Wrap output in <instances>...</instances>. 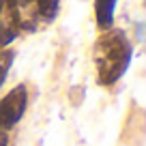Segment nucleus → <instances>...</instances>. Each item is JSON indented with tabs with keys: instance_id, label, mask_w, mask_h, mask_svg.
<instances>
[{
	"instance_id": "obj_1",
	"label": "nucleus",
	"mask_w": 146,
	"mask_h": 146,
	"mask_svg": "<svg viewBox=\"0 0 146 146\" xmlns=\"http://www.w3.org/2000/svg\"><path fill=\"white\" fill-rule=\"evenodd\" d=\"M131 62V41L123 30L110 28L95 43V64L99 84L112 86L125 75Z\"/></svg>"
},
{
	"instance_id": "obj_2",
	"label": "nucleus",
	"mask_w": 146,
	"mask_h": 146,
	"mask_svg": "<svg viewBox=\"0 0 146 146\" xmlns=\"http://www.w3.org/2000/svg\"><path fill=\"white\" fill-rule=\"evenodd\" d=\"M28 108V88L26 84H17L9 95L0 99V131H9L22 120Z\"/></svg>"
},
{
	"instance_id": "obj_3",
	"label": "nucleus",
	"mask_w": 146,
	"mask_h": 146,
	"mask_svg": "<svg viewBox=\"0 0 146 146\" xmlns=\"http://www.w3.org/2000/svg\"><path fill=\"white\" fill-rule=\"evenodd\" d=\"M118 0H95V19L101 30H110L114 24V11Z\"/></svg>"
},
{
	"instance_id": "obj_4",
	"label": "nucleus",
	"mask_w": 146,
	"mask_h": 146,
	"mask_svg": "<svg viewBox=\"0 0 146 146\" xmlns=\"http://www.w3.org/2000/svg\"><path fill=\"white\" fill-rule=\"evenodd\" d=\"M35 5H36V13L43 22H54V17L58 15L60 0H35Z\"/></svg>"
},
{
	"instance_id": "obj_5",
	"label": "nucleus",
	"mask_w": 146,
	"mask_h": 146,
	"mask_svg": "<svg viewBox=\"0 0 146 146\" xmlns=\"http://www.w3.org/2000/svg\"><path fill=\"white\" fill-rule=\"evenodd\" d=\"M13 58H15L13 50H0V86L5 84L7 73H9L11 64H13Z\"/></svg>"
},
{
	"instance_id": "obj_6",
	"label": "nucleus",
	"mask_w": 146,
	"mask_h": 146,
	"mask_svg": "<svg viewBox=\"0 0 146 146\" xmlns=\"http://www.w3.org/2000/svg\"><path fill=\"white\" fill-rule=\"evenodd\" d=\"M30 5H35V0H17V7H22V9H28Z\"/></svg>"
},
{
	"instance_id": "obj_7",
	"label": "nucleus",
	"mask_w": 146,
	"mask_h": 146,
	"mask_svg": "<svg viewBox=\"0 0 146 146\" xmlns=\"http://www.w3.org/2000/svg\"><path fill=\"white\" fill-rule=\"evenodd\" d=\"M9 144V135H7V131H0V146H7Z\"/></svg>"
},
{
	"instance_id": "obj_8",
	"label": "nucleus",
	"mask_w": 146,
	"mask_h": 146,
	"mask_svg": "<svg viewBox=\"0 0 146 146\" xmlns=\"http://www.w3.org/2000/svg\"><path fill=\"white\" fill-rule=\"evenodd\" d=\"M5 5L9 11H13V9H17V0H5Z\"/></svg>"
},
{
	"instance_id": "obj_9",
	"label": "nucleus",
	"mask_w": 146,
	"mask_h": 146,
	"mask_svg": "<svg viewBox=\"0 0 146 146\" xmlns=\"http://www.w3.org/2000/svg\"><path fill=\"white\" fill-rule=\"evenodd\" d=\"M5 11H7V5H5V0H0V19L5 15Z\"/></svg>"
}]
</instances>
